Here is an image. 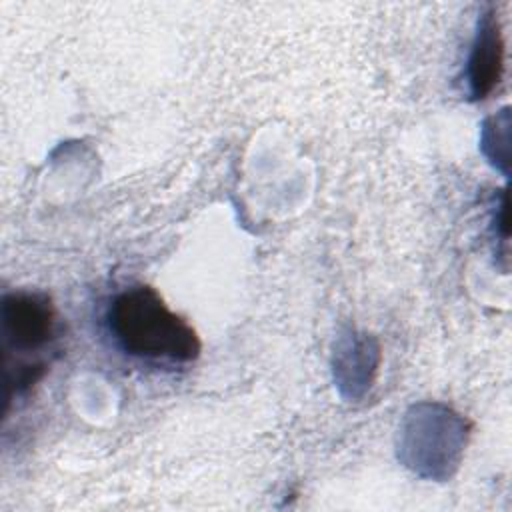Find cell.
<instances>
[{"label": "cell", "instance_id": "1", "mask_svg": "<svg viewBox=\"0 0 512 512\" xmlns=\"http://www.w3.org/2000/svg\"><path fill=\"white\" fill-rule=\"evenodd\" d=\"M106 320L116 344L130 356L176 364L200 356L196 330L150 286H134L114 296Z\"/></svg>", "mask_w": 512, "mask_h": 512}, {"label": "cell", "instance_id": "2", "mask_svg": "<svg viewBox=\"0 0 512 512\" xmlns=\"http://www.w3.org/2000/svg\"><path fill=\"white\" fill-rule=\"evenodd\" d=\"M2 340L6 352L30 354L56 336V310L46 294L12 292L0 304Z\"/></svg>", "mask_w": 512, "mask_h": 512}, {"label": "cell", "instance_id": "3", "mask_svg": "<svg viewBox=\"0 0 512 512\" xmlns=\"http://www.w3.org/2000/svg\"><path fill=\"white\" fill-rule=\"evenodd\" d=\"M504 68V42L500 34V24L494 12L480 18L476 38L472 44V54L468 62V78L472 96L486 98L490 90L500 82Z\"/></svg>", "mask_w": 512, "mask_h": 512}]
</instances>
